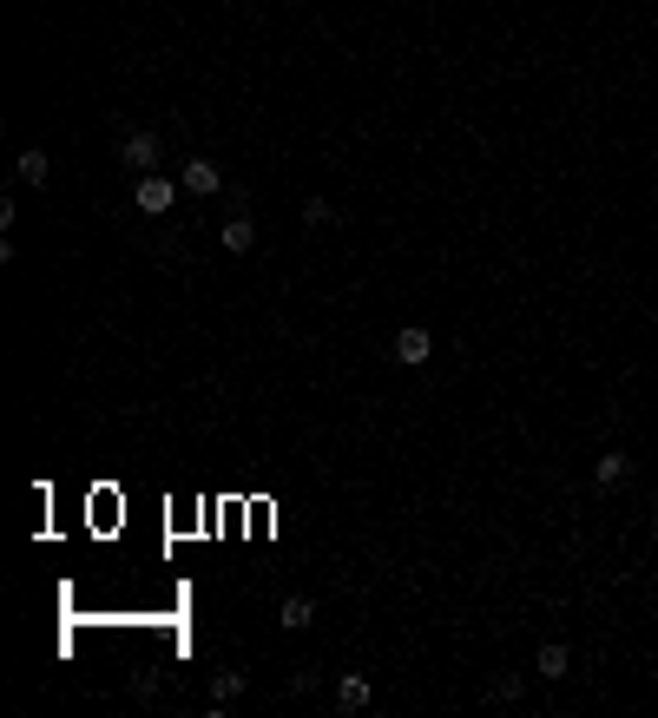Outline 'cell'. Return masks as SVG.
Returning a JSON list of instances; mask_svg holds the SVG:
<instances>
[{"instance_id":"4","label":"cell","mask_w":658,"mask_h":718,"mask_svg":"<svg viewBox=\"0 0 658 718\" xmlns=\"http://www.w3.org/2000/svg\"><path fill=\"white\" fill-rule=\"evenodd\" d=\"M158 132H126V145H119V165H132V172H158Z\"/></svg>"},{"instance_id":"12","label":"cell","mask_w":658,"mask_h":718,"mask_svg":"<svg viewBox=\"0 0 658 718\" xmlns=\"http://www.w3.org/2000/svg\"><path fill=\"white\" fill-rule=\"evenodd\" d=\"M211 699H218V705L244 699V672H218V679H211Z\"/></svg>"},{"instance_id":"5","label":"cell","mask_w":658,"mask_h":718,"mask_svg":"<svg viewBox=\"0 0 658 718\" xmlns=\"http://www.w3.org/2000/svg\"><path fill=\"white\" fill-rule=\"evenodd\" d=\"M178 185H185L191 198H218L224 192V172L211 159H185V172H178Z\"/></svg>"},{"instance_id":"13","label":"cell","mask_w":658,"mask_h":718,"mask_svg":"<svg viewBox=\"0 0 658 718\" xmlns=\"http://www.w3.org/2000/svg\"><path fill=\"white\" fill-rule=\"evenodd\" d=\"M303 218H310V224H329L336 211H329V198H303Z\"/></svg>"},{"instance_id":"1","label":"cell","mask_w":658,"mask_h":718,"mask_svg":"<svg viewBox=\"0 0 658 718\" xmlns=\"http://www.w3.org/2000/svg\"><path fill=\"white\" fill-rule=\"evenodd\" d=\"M389 356H395L402 369H422L428 356H435V336H428L422 323H402V330H395V343H389Z\"/></svg>"},{"instance_id":"9","label":"cell","mask_w":658,"mask_h":718,"mask_svg":"<svg viewBox=\"0 0 658 718\" xmlns=\"http://www.w3.org/2000/svg\"><path fill=\"white\" fill-rule=\"evenodd\" d=\"M533 666H540V679H566V666H573V653H566V639H547Z\"/></svg>"},{"instance_id":"10","label":"cell","mask_w":658,"mask_h":718,"mask_svg":"<svg viewBox=\"0 0 658 718\" xmlns=\"http://www.w3.org/2000/svg\"><path fill=\"white\" fill-rule=\"evenodd\" d=\"M251 244H257V218H231V224H224V251H231V257H244Z\"/></svg>"},{"instance_id":"3","label":"cell","mask_w":658,"mask_h":718,"mask_svg":"<svg viewBox=\"0 0 658 718\" xmlns=\"http://www.w3.org/2000/svg\"><path fill=\"white\" fill-rule=\"evenodd\" d=\"M626 481H632V455H626V448H606V455L593 462V488H599V495H612V488H626Z\"/></svg>"},{"instance_id":"7","label":"cell","mask_w":658,"mask_h":718,"mask_svg":"<svg viewBox=\"0 0 658 718\" xmlns=\"http://www.w3.org/2000/svg\"><path fill=\"white\" fill-rule=\"evenodd\" d=\"M14 178H20V185H47V178H53V159L40 152V145H27V152L14 159Z\"/></svg>"},{"instance_id":"6","label":"cell","mask_w":658,"mask_h":718,"mask_svg":"<svg viewBox=\"0 0 658 718\" xmlns=\"http://www.w3.org/2000/svg\"><path fill=\"white\" fill-rule=\"evenodd\" d=\"M369 699H376V686H369L362 672H343V679H336V712H362Z\"/></svg>"},{"instance_id":"8","label":"cell","mask_w":658,"mask_h":718,"mask_svg":"<svg viewBox=\"0 0 658 718\" xmlns=\"http://www.w3.org/2000/svg\"><path fill=\"white\" fill-rule=\"evenodd\" d=\"M277 620L290 626V633H303V626H316V600H310V593H290V600L277 607Z\"/></svg>"},{"instance_id":"11","label":"cell","mask_w":658,"mask_h":718,"mask_svg":"<svg viewBox=\"0 0 658 718\" xmlns=\"http://www.w3.org/2000/svg\"><path fill=\"white\" fill-rule=\"evenodd\" d=\"M481 699H487V705H514V699H520V672H494V679L481 686Z\"/></svg>"},{"instance_id":"2","label":"cell","mask_w":658,"mask_h":718,"mask_svg":"<svg viewBox=\"0 0 658 718\" xmlns=\"http://www.w3.org/2000/svg\"><path fill=\"white\" fill-rule=\"evenodd\" d=\"M132 205H139L145 218H158V211L178 205V185H172V178H158V172H139V185H132Z\"/></svg>"}]
</instances>
